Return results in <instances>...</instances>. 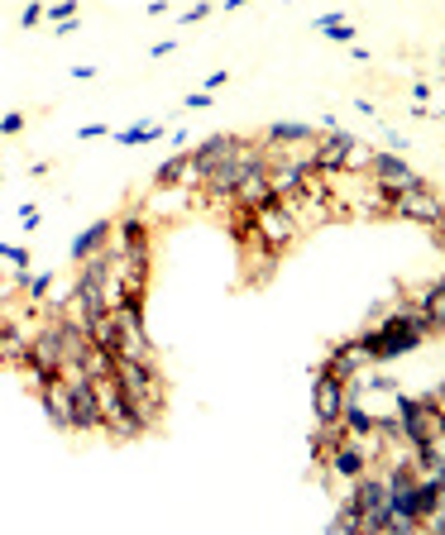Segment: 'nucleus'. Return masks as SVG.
I'll return each mask as SVG.
<instances>
[{
	"mask_svg": "<svg viewBox=\"0 0 445 535\" xmlns=\"http://www.w3.org/2000/svg\"><path fill=\"white\" fill-rule=\"evenodd\" d=\"M111 378L120 383V392L130 397L139 416L158 426V416H163V373L154 368V359H139V354H115L111 359Z\"/></svg>",
	"mask_w": 445,
	"mask_h": 535,
	"instance_id": "nucleus-1",
	"label": "nucleus"
},
{
	"mask_svg": "<svg viewBox=\"0 0 445 535\" xmlns=\"http://www.w3.org/2000/svg\"><path fill=\"white\" fill-rule=\"evenodd\" d=\"M91 387H96V402H101V430H106L111 440L130 445V440H139V435H149V430H154L144 416H139V407L120 392V383H115L111 373L91 378Z\"/></svg>",
	"mask_w": 445,
	"mask_h": 535,
	"instance_id": "nucleus-2",
	"label": "nucleus"
},
{
	"mask_svg": "<svg viewBox=\"0 0 445 535\" xmlns=\"http://www.w3.org/2000/svg\"><path fill=\"white\" fill-rule=\"evenodd\" d=\"M297 235H302V220H297V211H288L283 201H268V206L254 211V244L273 249L278 258L297 244Z\"/></svg>",
	"mask_w": 445,
	"mask_h": 535,
	"instance_id": "nucleus-3",
	"label": "nucleus"
},
{
	"mask_svg": "<svg viewBox=\"0 0 445 535\" xmlns=\"http://www.w3.org/2000/svg\"><path fill=\"white\" fill-rule=\"evenodd\" d=\"M393 215L412 220V225H426L431 239L441 244V192L436 187H412V192H393Z\"/></svg>",
	"mask_w": 445,
	"mask_h": 535,
	"instance_id": "nucleus-4",
	"label": "nucleus"
},
{
	"mask_svg": "<svg viewBox=\"0 0 445 535\" xmlns=\"http://www.w3.org/2000/svg\"><path fill=\"white\" fill-rule=\"evenodd\" d=\"M63 387H67L72 430L96 435V430H101V402H96V387H91V378H87V373H63Z\"/></svg>",
	"mask_w": 445,
	"mask_h": 535,
	"instance_id": "nucleus-5",
	"label": "nucleus"
},
{
	"mask_svg": "<svg viewBox=\"0 0 445 535\" xmlns=\"http://www.w3.org/2000/svg\"><path fill=\"white\" fill-rule=\"evenodd\" d=\"M369 182H379L383 192H412V187H422L426 177L402 153H369Z\"/></svg>",
	"mask_w": 445,
	"mask_h": 535,
	"instance_id": "nucleus-6",
	"label": "nucleus"
},
{
	"mask_svg": "<svg viewBox=\"0 0 445 535\" xmlns=\"http://www.w3.org/2000/svg\"><path fill=\"white\" fill-rule=\"evenodd\" d=\"M340 407H345V383L326 373V368H316L312 373V416L316 426H340Z\"/></svg>",
	"mask_w": 445,
	"mask_h": 535,
	"instance_id": "nucleus-7",
	"label": "nucleus"
},
{
	"mask_svg": "<svg viewBox=\"0 0 445 535\" xmlns=\"http://www.w3.org/2000/svg\"><path fill=\"white\" fill-rule=\"evenodd\" d=\"M115 249H120V258H144L149 249H154V225H149V215L130 211L125 220H115Z\"/></svg>",
	"mask_w": 445,
	"mask_h": 535,
	"instance_id": "nucleus-8",
	"label": "nucleus"
},
{
	"mask_svg": "<svg viewBox=\"0 0 445 535\" xmlns=\"http://www.w3.org/2000/svg\"><path fill=\"white\" fill-rule=\"evenodd\" d=\"M321 469L331 473V478H345V483H350V478H359V473H369L374 464H369V459H364V454H359L355 445H350V440L340 435L331 450H326V464H321Z\"/></svg>",
	"mask_w": 445,
	"mask_h": 535,
	"instance_id": "nucleus-9",
	"label": "nucleus"
},
{
	"mask_svg": "<svg viewBox=\"0 0 445 535\" xmlns=\"http://www.w3.org/2000/svg\"><path fill=\"white\" fill-rule=\"evenodd\" d=\"M87 335H91V344L101 349V354H125V321L115 316V311H101V316H91L87 321Z\"/></svg>",
	"mask_w": 445,
	"mask_h": 535,
	"instance_id": "nucleus-10",
	"label": "nucleus"
},
{
	"mask_svg": "<svg viewBox=\"0 0 445 535\" xmlns=\"http://www.w3.org/2000/svg\"><path fill=\"white\" fill-rule=\"evenodd\" d=\"M268 201H278V196H273V187H268V172L264 168H249L245 177L235 182V201H230V206L259 211V206H268Z\"/></svg>",
	"mask_w": 445,
	"mask_h": 535,
	"instance_id": "nucleus-11",
	"label": "nucleus"
},
{
	"mask_svg": "<svg viewBox=\"0 0 445 535\" xmlns=\"http://www.w3.org/2000/svg\"><path fill=\"white\" fill-rule=\"evenodd\" d=\"M326 373H335L340 383H350L359 368H369V359H364V349H359L355 340H345V344H331V354H326Z\"/></svg>",
	"mask_w": 445,
	"mask_h": 535,
	"instance_id": "nucleus-12",
	"label": "nucleus"
},
{
	"mask_svg": "<svg viewBox=\"0 0 445 535\" xmlns=\"http://www.w3.org/2000/svg\"><path fill=\"white\" fill-rule=\"evenodd\" d=\"M111 239H115V220H111V215H101V220H91L87 230H82V235L72 239V249H67V254H72V263H82L87 254H96V249H106Z\"/></svg>",
	"mask_w": 445,
	"mask_h": 535,
	"instance_id": "nucleus-13",
	"label": "nucleus"
},
{
	"mask_svg": "<svg viewBox=\"0 0 445 535\" xmlns=\"http://www.w3.org/2000/svg\"><path fill=\"white\" fill-rule=\"evenodd\" d=\"M379 502H388V493H383V478H374V473H359V478H350V497H345V507L369 512V507H379Z\"/></svg>",
	"mask_w": 445,
	"mask_h": 535,
	"instance_id": "nucleus-14",
	"label": "nucleus"
},
{
	"mask_svg": "<svg viewBox=\"0 0 445 535\" xmlns=\"http://www.w3.org/2000/svg\"><path fill=\"white\" fill-rule=\"evenodd\" d=\"M240 144H245L240 134H211V139H201V144H197V153H192V163H197V168L206 172L211 163H221V158H230V153L240 149Z\"/></svg>",
	"mask_w": 445,
	"mask_h": 535,
	"instance_id": "nucleus-15",
	"label": "nucleus"
},
{
	"mask_svg": "<svg viewBox=\"0 0 445 535\" xmlns=\"http://www.w3.org/2000/svg\"><path fill=\"white\" fill-rule=\"evenodd\" d=\"M34 392H39V402H44L48 421H53L58 430H72V411H67V387H63V378H58V383L34 387Z\"/></svg>",
	"mask_w": 445,
	"mask_h": 535,
	"instance_id": "nucleus-16",
	"label": "nucleus"
},
{
	"mask_svg": "<svg viewBox=\"0 0 445 535\" xmlns=\"http://www.w3.org/2000/svg\"><path fill=\"white\" fill-rule=\"evenodd\" d=\"M259 139L273 144V149H288V144H316V129L312 125H292V120H278V125H268Z\"/></svg>",
	"mask_w": 445,
	"mask_h": 535,
	"instance_id": "nucleus-17",
	"label": "nucleus"
},
{
	"mask_svg": "<svg viewBox=\"0 0 445 535\" xmlns=\"http://www.w3.org/2000/svg\"><path fill=\"white\" fill-rule=\"evenodd\" d=\"M412 464H417V473H441V464H445V440H441V430L412 445Z\"/></svg>",
	"mask_w": 445,
	"mask_h": 535,
	"instance_id": "nucleus-18",
	"label": "nucleus"
},
{
	"mask_svg": "<svg viewBox=\"0 0 445 535\" xmlns=\"http://www.w3.org/2000/svg\"><path fill=\"white\" fill-rule=\"evenodd\" d=\"M168 129L163 125H154V120H139V125H130V129H120L115 139L125 144V149H139V144H154V139H163Z\"/></svg>",
	"mask_w": 445,
	"mask_h": 535,
	"instance_id": "nucleus-19",
	"label": "nucleus"
},
{
	"mask_svg": "<svg viewBox=\"0 0 445 535\" xmlns=\"http://www.w3.org/2000/svg\"><path fill=\"white\" fill-rule=\"evenodd\" d=\"M230 235H235V244L240 249H254V211H245V206H230Z\"/></svg>",
	"mask_w": 445,
	"mask_h": 535,
	"instance_id": "nucleus-20",
	"label": "nucleus"
},
{
	"mask_svg": "<svg viewBox=\"0 0 445 535\" xmlns=\"http://www.w3.org/2000/svg\"><path fill=\"white\" fill-rule=\"evenodd\" d=\"M24 292H29V301H44L48 297V292H53V273H48V268H44V273H24Z\"/></svg>",
	"mask_w": 445,
	"mask_h": 535,
	"instance_id": "nucleus-21",
	"label": "nucleus"
},
{
	"mask_svg": "<svg viewBox=\"0 0 445 535\" xmlns=\"http://www.w3.org/2000/svg\"><path fill=\"white\" fill-rule=\"evenodd\" d=\"M331 535H359V512L355 507H340V512H335Z\"/></svg>",
	"mask_w": 445,
	"mask_h": 535,
	"instance_id": "nucleus-22",
	"label": "nucleus"
},
{
	"mask_svg": "<svg viewBox=\"0 0 445 535\" xmlns=\"http://www.w3.org/2000/svg\"><path fill=\"white\" fill-rule=\"evenodd\" d=\"M5 263L15 268V282H20L24 273H29V249H24V244H5Z\"/></svg>",
	"mask_w": 445,
	"mask_h": 535,
	"instance_id": "nucleus-23",
	"label": "nucleus"
},
{
	"mask_svg": "<svg viewBox=\"0 0 445 535\" xmlns=\"http://www.w3.org/2000/svg\"><path fill=\"white\" fill-rule=\"evenodd\" d=\"M77 5H82V0H53V5H48L44 15L53 24H63V20H77Z\"/></svg>",
	"mask_w": 445,
	"mask_h": 535,
	"instance_id": "nucleus-24",
	"label": "nucleus"
},
{
	"mask_svg": "<svg viewBox=\"0 0 445 535\" xmlns=\"http://www.w3.org/2000/svg\"><path fill=\"white\" fill-rule=\"evenodd\" d=\"M39 20H44V0H29V5L20 10V24H24V29H34Z\"/></svg>",
	"mask_w": 445,
	"mask_h": 535,
	"instance_id": "nucleus-25",
	"label": "nucleus"
},
{
	"mask_svg": "<svg viewBox=\"0 0 445 535\" xmlns=\"http://www.w3.org/2000/svg\"><path fill=\"white\" fill-rule=\"evenodd\" d=\"M326 39H331V43H350V39H355V24H345V20L331 24V29H326Z\"/></svg>",
	"mask_w": 445,
	"mask_h": 535,
	"instance_id": "nucleus-26",
	"label": "nucleus"
},
{
	"mask_svg": "<svg viewBox=\"0 0 445 535\" xmlns=\"http://www.w3.org/2000/svg\"><path fill=\"white\" fill-rule=\"evenodd\" d=\"M20 129H24V115H20V110L0 115V134H20Z\"/></svg>",
	"mask_w": 445,
	"mask_h": 535,
	"instance_id": "nucleus-27",
	"label": "nucleus"
},
{
	"mask_svg": "<svg viewBox=\"0 0 445 535\" xmlns=\"http://www.w3.org/2000/svg\"><path fill=\"white\" fill-rule=\"evenodd\" d=\"M77 29H82V20H63V24H53V34H58V39H72Z\"/></svg>",
	"mask_w": 445,
	"mask_h": 535,
	"instance_id": "nucleus-28",
	"label": "nucleus"
},
{
	"mask_svg": "<svg viewBox=\"0 0 445 535\" xmlns=\"http://www.w3.org/2000/svg\"><path fill=\"white\" fill-rule=\"evenodd\" d=\"M211 106V91H192V96H187V110H206Z\"/></svg>",
	"mask_w": 445,
	"mask_h": 535,
	"instance_id": "nucleus-29",
	"label": "nucleus"
},
{
	"mask_svg": "<svg viewBox=\"0 0 445 535\" xmlns=\"http://www.w3.org/2000/svg\"><path fill=\"white\" fill-rule=\"evenodd\" d=\"M206 15H211V5H192V10H182V20H187V24L206 20Z\"/></svg>",
	"mask_w": 445,
	"mask_h": 535,
	"instance_id": "nucleus-30",
	"label": "nucleus"
},
{
	"mask_svg": "<svg viewBox=\"0 0 445 535\" xmlns=\"http://www.w3.org/2000/svg\"><path fill=\"white\" fill-rule=\"evenodd\" d=\"M225 82H230V72H211V77H206V91H221Z\"/></svg>",
	"mask_w": 445,
	"mask_h": 535,
	"instance_id": "nucleus-31",
	"label": "nucleus"
},
{
	"mask_svg": "<svg viewBox=\"0 0 445 535\" xmlns=\"http://www.w3.org/2000/svg\"><path fill=\"white\" fill-rule=\"evenodd\" d=\"M249 0H221V10H245Z\"/></svg>",
	"mask_w": 445,
	"mask_h": 535,
	"instance_id": "nucleus-32",
	"label": "nucleus"
},
{
	"mask_svg": "<svg viewBox=\"0 0 445 535\" xmlns=\"http://www.w3.org/2000/svg\"><path fill=\"white\" fill-rule=\"evenodd\" d=\"M0 258H5V244H0Z\"/></svg>",
	"mask_w": 445,
	"mask_h": 535,
	"instance_id": "nucleus-33",
	"label": "nucleus"
}]
</instances>
